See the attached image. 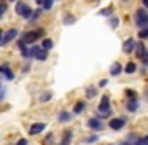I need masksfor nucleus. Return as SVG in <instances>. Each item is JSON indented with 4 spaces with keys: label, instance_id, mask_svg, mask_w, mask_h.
Listing matches in <instances>:
<instances>
[{
    "label": "nucleus",
    "instance_id": "nucleus-36",
    "mask_svg": "<svg viewBox=\"0 0 148 145\" xmlns=\"http://www.w3.org/2000/svg\"><path fill=\"white\" fill-rule=\"evenodd\" d=\"M119 145H134V143H131V142H127V140H124V142H120Z\"/></svg>",
    "mask_w": 148,
    "mask_h": 145
},
{
    "label": "nucleus",
    "instance_id": "nucleus-25",
    "mask_svg": "<svg viewBox=\"0 0 148 145\" xmlns=\"http://www.w3.org/2000/svg\"><path fill=\"white\" fill-rule=\"evenodd\" d=\"M7 11V0H2V4H0V16H4Z\"/></svg>",
    "mask_w": 148,
    "mask_h": 145
},
{
    "label": "nucleus",
    "instance_id": "nucleus-37",
    "mask_svg": "<svg viewBox=\"0 0 148 145\" xmlns=\"http://www.w3.org/2000/svg\"><path fill=\"white\" fill-rule=\"evenodd\" d=\"M143 6H145V9H148V0H143Z\"/></svg>",
    "mask_w": 148,
    "mask_h": 145
},
{
    "label": "nucleus",
    "instance_id": "nucleus-7",
    "mask_svg": "<svg viewBox=\"0 0 148 145\" xmlns=\"http://www.w3.org/2000/svg\"><path fill=\"white\" fill-rule=\"evenodd\" d=\"M108 124H110V128H112V129L119 131V129H122V128L127 124V119H124V117H115V119H112Z\"/></svg>",
    "mask_w": 148,
    "mask_h": 145
},
{
    "label": "nucleus",
    "instance_id": "nucleus-32",
    "mask_svg": "<svg viewBox=\"0 0 148 145\" xmlns=\"http://www.w3.org/2000/svg\"><path fill=\"white\" fill-rule=\"evenodd\" d=\"M16 145H28V140H26V138H21V140H18Z\"/></svg>",
    "mask_w": 148,
    "mask_h": 145
},
{
    "label": "nucleus",
    "instance_id": "nucleus-11",
    "mask_svg": "<svg viewBox=\"0 0 148 145\" xmlns=\"http://www.w3.org/2000/svg\"><path fill=\"white\" fill-rule=\"evenodd\" d=\"M44 129H45V124H44V122H35V124L30 126V131H28V133H30V135H37V133H42Z\"/></svg>",
    "mask_w": 148,
    "mask_h": 145
},
{
    "label": "nucleus",
    "instance_id": "nucleus-23",
    "mask_svg": "<svg viewBox=\"0 0 148 145\" xmlns=\"http://www.w3.org/2000/svg\"><path fill=\"white\" fill-rule=\"evenodd\" d=\"M51 98H52V93H51V91H45V93L40 95V102H42V103H44V102H49Z\"/></svg>",
    "mask_w": 148,
    "mask_h": 145
},
{
    "label": "nucleus",
    "instance_id": "nucleus-4",
    "mask_svg": "<svg viewBox=\"0 0 148 145\" xmlns=\"http://www.w3.org/2000/svg\"><path fill=\"white\" fill-rule=\"evenodd\" d=\"M16 12H18V16H21V18H25V19H28V18L33 16L30 6H28L26 2H19V4L16 6Z\"/></svg>",
    "mask_w": 148,
    "mask_h": 145
},
{
    "label": "nucleus",
    "instance_id": "nucleus-29",
    "mask_svg": "<svg viewBox=\"0 0 148 145\" xmlns=\"http://www.w3.org/2000/svg\"><path fill=\"white\" fill-rule=\"evenodd\" d=\"M51 7H52V0H45V2L42 4V9H44V11H49Z\"/></svg>",
    "mask_w": 148,
    "mask_h": 145
},
{
    "label": "nucleus",
    "instance_id": "nucleus-16",
    "mask_svg": "<svg viewBox=\"0 0 148 145\" xmlns=\"http://www.w3.org/2000/svg\"><path fill=\"white\" fill-rule=\"evenodd\" d=\"M86 110V102H77L73 107V114H82Z\"/></svg>",
    "mask_w": 148,
    "mask_h": 145
},
{
    "label": "nucleus",
    "instance_id": "nucleus-30",
    "mask_svg": "<svg viewBox=\"0 0 148 145\" xmlns=\"http://www.w3.org/2000/svg\"><path fill=\"white\" fill-rule=\"evenodd\" d=\"M110 26H112V28H117V26H119V18H115V16L110 18Z\"/></svg>",
    "mask_w": 148,
    "mask_h": 145
},
{
    "label": "nucleus",
    "instance_id": "nucleus-24",
    "mask_svg": "<svg viewBox=\"0 0 148 145\" xmlns=\"http://www.w3.org/2000/svg\"><path fill=\"white\" fill-rule=\"evenodd\" d=\"M134 145H148V135H146V136H141V138H138V142H136Z\"/></svg>",
    "mask_w": 148,
    "mask_h": 145
},
{
    "label": "nucleus",
    "instance_id": "nucleus-35",
    "mask_svg": "<svg viewBox=\"0 0 148 145\" xmlns=\"http://www.w3.org/2000/svg\"><path fill=\"white\" fill-rule=\"evenodd\" d=\"M106 84H108V81H106V79H103V81H101V82H99V86H101V88H105V86H106Z\"/></svg>",
    "mask_w": 148,
    "mask_h": 145
},
{
    "label": "nucleus",
    "instance_id": "nucleus-13",
    "mask_svg": "<svg viewBox=\"0 0 148 145\" xmlns=\"http://www.w3.org/2000/svg\"><path fill=\"white\" fill-rule=\"evenodd\" d=\"M122 70H124V68H122V65H120V63H113V65L110 66V74H112V75H119Z\"/></svg>",
    "mask_w": 148,
    "mask_h": 145
},
{
    "label": "nucleus",
    "instance_id": "nucleus-21",
    "mask_svg": "<svg viewBox=\"0 0 148 145\" xmlns=\"http://www.w3.org/2000/svg\"><path fill=\"white\" fill-rule=\"evenodd\" d=\"M99 14H101V16H110V18H113V7H106V9L99 11Z\"/></svg>",
    "mask_w": 148,
    "mask_h": 145
},
{
    "label": "nucleus",
    "instance_id": "nucleus-14",
    "mask_svg": "<svg viewBox=\"0 0 148 145\" xmlns=\"http://www.w3.org/2000/svg\"><path fill=\"white\" fill-rule=\"evenodd\" d=\"M96 95H98V88L96 86H89L87 89H86V96L91 100V98H96Z\"/></svg>",
    "mask_w": 148,
    "mask_h": 145
},
{
    "label": "nucleus",
    "instance_id": "nucleus-18",
    "mask_svg": "<svg viewBox=\"0 0 148 145\" xmlns=\"http://www.w3.org/2000/svg\"><path fill=\"white\" fill-rule=\"evenodd\" d=\"M125 108H127L129 112H134V110L138 108V100H129V102L125 103Z\"/></svg>",
    "mask_w": 148,
    "mask_h": 145
},
{
    "label": "nucleus",
    "instance_id": "nucleus-3",
    "mask_svg": "<svg viewBox=\"0 0 148 145\" xmlns=\"http://www.w3.org/2000/svg\"><path fill=\"white\" fill-rule=\"evenodd\" d=\"M42 35H44V30H42V28H37V30H30V32H26L21 39H23L26 44H33V42H37L38 39H42Z\"/></svg>",
    "mask_w": 148,
    "mask_h": 145
},
{
    "label": "nucleus",
    "instance_id": "nucleus-15",
    "mask_svg": "<svg viewBox=\"0 0 148 145\" xmlns=\"http://www.w3.org/2000/svg\"><path fill=\"white\" fill-rule=\"evenodd\" d=\"M70 119H71V114H70V112H66V110L59 112V115H58V121H59V122H68Z\"/></svg>",
    "mask_w": 148,
    "mask_h": 145
},
{
    "label": "nucleus",
    "instance_id": "nucleus-33",
    "mask_svg": "<svg viewBox=\"0 0 148 145\" xmlns=\"http://www.w3.org/2000/svg\"><path fill=\"white\" fill-rule=\"evenodd\" d=\"M143 63H145V65L148 66V49H146V54L143 56Z\"/></svg>",
    "mask_w": 148,
    "mask_h": 145
},
{
    "label": "nucleus",
    "instance_id": "nucleus-28",
    "mask_svg": "<svg viewBox=\"0 0 148 145\" xmlns=\"http://www.w3.org/2000/svg\"><path fill=\"white\" fill-rule=\"evenodd\" d=\"M70 23H75V16L66 14V16H64V25H70Z\"/></svg>",
    "mask_w": 148,
    "mask_h": 145
},
{
    "label": "nucleus",
    "instance_id": "nucleus-2",
    "mask_svg": "<svg viewBox=\"0 0 148 145\" xmlns=\"http://www.w3.org/2000/svg\"><path fill=\"white\" fill-rule=\"evenodd\" d=\"M134 23H136L138 30L148 28V11L145 7L143 9H136V12H134Z\"/></svg>",
    "mask_w": 148,
    "mask_h": 145
},
{
    "label": "nucleus",
    "instance_id": "nucleus-6",
    "mask_svg": "<svg viewBox=\"0 0 148 145\" xmlns=\"http://www.w3.org/2000/svg\"><path fill=\"white\" fill-rule=\"evenodd\" d=\"M32 58H37V59L44 61V59H47V51L38 47V46H33L32 47Z\"/></svg>",
    "mask_w": 148,
    "mask_h": 145
},
{
    "label": "nucleus",
    "instance_id": "nucleus-5",
    "mask_svg": "<svg viewBox=\"0 0 148 145\" xmlns=\"http://www.w3.org/2000/svg\"><path fill=\"white\" fill-rule=\"evenodd\" d=\"M18 30L16 28H11V30H7V32H4L2 33V40H0V46H7L11 40H14L16 37H18Z\"/></svg>",
    "mask_w": 148,
    "mask_h": 145
},
{
    "label": "nucleus",
    "instance_id": "nucleus-34",
    "mask_svg": "<svg viewBox=\"0 0 148 145\" xmlns=\"http://www.w3.org/2000/svg\"><path fill=\"white\" fill-rule=\"evenodd\" d=\"M30 66H32V65H30V63H26V65L23 66V72H28V70H30Z\"/></svg>",
    "mask_w": 148,
    "mask_h": 145
},
{
    "label": "nucleus",
    "instance_id": "nucleus-20",
    "mask_svg": "<svg viewBox=\"0 0 148 145\" xmlns=\"http://www.w3.org/2000/svg\"><path fill=\"white\" fill-rule=\"evenodd\" d=\"M52 46H54V44H52L51 39H44V40H42V49L49 51V49H52Z\"/></svg>",
    "mask_w": 148,
    "mask_h": 145
},
{
    "label": "nucleus",
    "instance_id": "nucleus-27",
    "mask_svg": "<svg viewBox=\"0 0 148 145\" xmlns=\"http://www.w3.org/2000/svg\"><path fill=\"white\" fill-rule=\"evenodd\" d=\"M138 39H148V28H143V30H139V33H138Z\"/></svg>",
    "mask_w": 148,
    "mask_h": 145
},
{
    "label": "nucleus",
    "instance_id": "nucleus-9",
    "mask_svg": "<svg viewBox=\"0 0 148 145\" xmlns=\"http://www.w3.org/2000/svg\"><path fill=\"white\" fill-rule=\"evenodd\" d=\"M87 126H89L91 129H94V131H101V129H103V122H101L99 117H92V119H89V121H87Z\"/></svg>",
    "mask_w": 148,
    "mask_h": 145
},
{
    "label": "nucleus",
    "instance_id": "nucleus-17",
    "mask_svg": "<svg viewBox=\"0 0 148 145\" xmlns=\"http://www.w3.org/2000/svg\"><path fill=\"white\" fill-rule=\"evenodd\" d=\"M71 136H73V133H71V131H64V135H63V140H61V143H59V145H70V142H71Z\"/></svg>",
    "mask_w": 148,
    "mask_h": 145
},
{
    "label": "nucleus",
    "instance_id": "nucleus-8",
    "mask_svg": "<svg viewBox=\"0 0 148 145\" xmlns=\"http://www.w3.org/2000/svg\"><path fill=\"white\" fill-rule=\"evenodd\" d=\"M0 72H2V75L7 79V81H14V72L11 70V66L7 63H2V66H0Z\"/></svg>",
    "mask_w": 148,
    "mask_h": 145
},
{
    "label": "nucleus",
    "instance_id": "nucleus-31",
    "mask_svg": "<svg viewBox=\"0 0 148 145\" xmlns=\"http://www.w3.org/2000/svg\"><path fill=\"white\" fill-rule=\"evenodd\" d=\"M40 14H42V9H37V11L33 12V16H32V19H37V18H38Z\"/></svg>",
    "mask_w": 148,
    "mask_h": 145
},
{
    "label": "nucleus",
    "instance_id": "nucleus-1",
    "mask_svg": "<svg viewBox=\"0 0 148 145\" xmlns=\"http://www.w3.org/2000/svg\"><path fill=\"white\" fill-rule=\"evenodd\" d=\"M112 114V105H110V96L108 95H103L99 105H98V117L103 119V117H110Z\"/></svg>",
    "mask_w": 148,
    "mask_h": 145
},
{
    "label": "nucleus",
    "instance_id": "nucleus-38",
    "mask_svg": "<svg viewBox=\"0 0 148 145\" xmlns=\"http://www.w3.org/2000/svg\"><path fill=\"white\" fill-rule=\"evenodd\" d=\"M35 2H37V4H38V6H42V4H44V2H45V0H35Z\"/></svg>",
    "mask_w": 148,
    "mask_h": 145
},
{
    "label": "nucleus",
    "instance_id": "nucleus-39",
    "mask_svg": "<svg viewBox=\"0 0 148 145\" xmlns=\"http://www.w3.org/2000/svg\"><path fill=\"white\" fill-rule=\"evenodd\" d=\"M7 2H14V0H7Z\"/></svg>",
    "mask_w": 148,
    "mask_h": 145
},
{
    "label": "nucleus",
    "instance_id": "nucleus-22",
    "mask_svg": "<svg viewBox=\"0 0 148 145\" xmlns=\"http://www.w3.org/2000/svg\"><path fill=\"white\" fill-rule=\"evenodd\" d=\"M138 93L134 91V89H125V96L129 98V100H138V96H136Z\"/></svg>",
    "mask_w": 148,
    "mask_h": 145
},
{
    "label": "nucleus",
    "instance_id": "nucleus-19",
    "mask_svg": "<svg viewBox=\"0 0 148 145\" xmlns=\"http://www.w3.org/2000/svg\"><path fill=\"white\" fill-rule=\"evenodd\" d=\"M124 70H125V74H134V72H136V65H134L132 61H129V63L124 66Z\"/></svg>",
    "mask_w": 148,
    "mask_h": 145
},
{
    "label": "nucleus",
    "instance_id": "nucleus-10",
    "mask_svg": "<svg viewBox=\"0 0 148 145\" xmlns=\"http://www.w3.org/2000/svg\"><path fill=\"white\" fill-rule=\"evenodd\" d=\"M136 42H134V39H127L125 42H124V46H122V51L125 52V54H129V52H132V51H136Z\"/></svg>",
    "mask_w": 148,
    "mask_h": 145
},
{
    "label": "nucleus",
    "instance_id": "nucleus-12",
    "mask_svg": "<svg viewBox=\"0 0 148 145\" xmlns=\"http://www.w3.org/2000/svg\"><path fill=\"white\" fill-rule=\"evenodd\" d=\"M134 54H136V58L143 59V56L146 54V47H145V44H143V42H139V44L136 46V51H134Z\"/></svg>",
    "mask_w": 148,
    "mask_h": 145
},
{
    "label": "nucleus",
    "instance_id": "nucleus-26",
    "mask_svg": "<svg viewBox=\"0 0 148 145\" xmlns=\"http://www.w3.org/2000/svg\"><path fill=\"white\" fill-rule=\"evenodd\" d=\"M98 140H99V136H98V135H91V136H89V138H86L84 142H86V143H94V142H98Z\"/></svg>",
    "mask_w": 148,
    "mask_h": 145
}]
</instances>
